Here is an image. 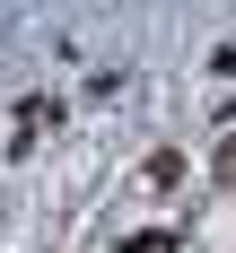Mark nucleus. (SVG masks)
<instances>
[{
	"mask_svg": "<svg viewBox=\"0 0 236 253\" xmlns=\"http://www.w3.org/2000/svg\"><path fill=\"white\" fill-rule=\"evenodd\" d=\"M175 175H184V157H175V149H157L149 166H140V183H149V192H175Z\"/></svg>",
	"mask_w": 236,
	"mask_h": 253,
	"instance_id": "obj_1",
	"label": "nucleus"
},
{
	"mask_svg": "<svg viewBox=\"0 0 236 253\" xmlns=\"http://www.w3.org/2000/svg\"><path fill=\"white\" fill-rule=\"evenodd\" d=\"M114 253H184V245H175V227H140V236H123Z\"/></svg>",
	"mask_w": 236,
	"mask_h": 253,
	"instance_id": "obj_2",
	"label": "nucleus"
},
{
	"mask_svg": "<svg viewBox=\"0 0 236 253\" xmlns=\"http://www.w3.org/2000/svg\"><path fill=\"white\" fill-rule=\"evenodd\" d=\"M219 183H236V140H228V149H219Z\"/></svg>",
	"mask_w": 236,
	"mask_h": 253,
	"instance_id": "obj_3",
	"label": "nucleus"
}]
</instances>
